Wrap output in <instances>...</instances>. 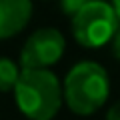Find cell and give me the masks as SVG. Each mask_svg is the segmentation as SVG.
Masks as SVG:
<instances>
[{"label":"cell","instance_id":"1","mask_svg":"<svg viewBox=\"0 0 120 120\" xmlns=\"http://www.w3.org/2000/svg\"><path fill=\"white\" fill-rule=\"evenodd\" d=\"M16 106L30 120H52L64 100V86L50 70L22 68L14 88Z\"/></svg>","mask_w":120,"mask_h":120},{"label":"cell","instance_id":"2","mask_svg":"<svg viewBox=\"0 0 120 120\" xmlns=\"http://www.w3.org/2000/svg\"><path fill=\"white\" fill-rule=\"evenodd\" d=\"M110 94V78L104 66L82 60L64 78V102L78 116H90L104 106Z\"/></svg>","mask_w":120,"mask_h":120},{"label":"cell","instance_id":"3","mask_svg":"<svg viewBox=\"0 0 120 120\" xmlns=\"http://www.w3.org/2000/svg\"><path fill=\"white\" fill-rule=\"evenodd\" d=\"M118 22L120 18L112 4L104 0H92L72 18V34L80 46L100 48L106 42H112L120 28Z\"/></svg>","mask_w":120,"mask_h":120},{"label":"cell","instance_id":"4","mask_svg":"<svg viewBox=\"0 0 120 120\" xmlns=\"http://www.w3.org/2000/svg\"><path fill=\"white\" fill-rule=\"evenodd\" d=\"M66 48V40L62 32L56 28H40L34 34H30L24 48L20 52L22 68L32 70H48L54 66Z\"/></svg>","mask_w":120,"mask_h":120},{"label":"cell","instance_id":"5","mask_svg":"<svg viewBox=\"0 0 120 120\" xmlns=\"http://www.w3.org/2000/svg\"><path fill=\"white\" fill-rule=\"evenodd\" d=\"M32 16V0H0V40L12 38L26 28Z\"/></svg>","mask_w":120,"mask_h":120},{"label":"cell","instance_id":"6","mask_svg":"<svg viewBox=\"0 0 120 120\" xmlns=\"http://www.w3.org/2000/svg\"><path fill=\"white\" fill-rule=\"evenodd\" d=\"M20 74H22V70L16 66L14 60L0 56V92H8V90L16 88Z\"/></svg>","mask_w":120,"mask_h":120},{"label":"cell","instance_id":"7","mask_svg":"<svg viewBox=\"0 0 120 120\" xmlns=\"http://www.w3.org/2000/svg\"><path fill=\"white\" fill-rule=\"evenodd\" d=\"M90 2H92V0H60V8H62V12H64L66 16L74 18L80 10H84Z\"/></svg>","mask_w":120,"mask_h":120},{"label":"cell","instance_id":"8","mask_svg":"<svg viewBox=\"0 0 120 120\" xmlns=\"http://www.w3.org/2000/svg\"><path fill=\"white\" fill-rule=\"evenodd\" d=\"M112 54L120 60V28H118V32L114 34V38H112Z\"/></svg>","mask_w":120,"mask_h":120},{"label":"cell","instance_id":"9","mask_svg":"<svg viewBox=\"0 0 120 120\" xmlns=\"http://www.w3.org/2000/svg\"><path fill=\"white\" fill-rule=\"evenodd\" d=\"M106 120H120V102H116L114 106H112L110 110H108Z\"/></svg>","mask_w":120,"mask_h":120},{"label":"cell","instance_id":"10","mask_svg":"<svg viewBox=\"0 0 120 120\" xmlns=\"http://www.w3.org/2000/svg\"><path fill=\"white\" fill-rule=\"evenodd\" d=\"M112 6H114L116 14H118V18H120V0H112Z\"/></svg>","mask_w":120,"mask_h":120}]
</instances>
